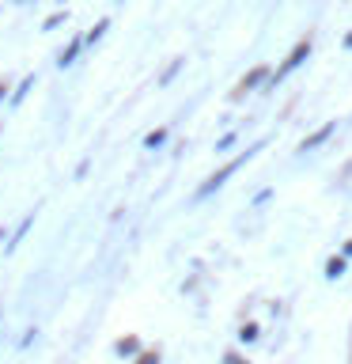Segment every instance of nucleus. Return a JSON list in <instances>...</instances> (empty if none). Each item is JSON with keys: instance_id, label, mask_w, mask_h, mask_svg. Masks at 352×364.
<instances>
[{"instance_id": "nucleus-1", "label": "nucleus", "mask_w": 352, "mask_h": 364, "mask_svg": "<svg viewBox=\"0 0 352 364\" xmlns=\"http://www.w3.org/2000/svg\"><path fill=\"white\" fill-rule=\"evenodd\" d=\"M227 364H246V360H238V357H227Z\"/></svg>"}]
</instances>
